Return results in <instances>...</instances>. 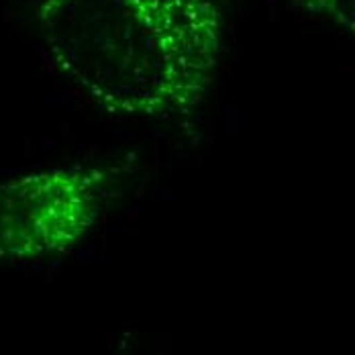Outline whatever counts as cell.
<instances>
[{
  "mask_svg": "<svg viewBox=\"0 0 355 355\" xmlns=\"http://www.w3.org/2000/svg\"><path fill=\"white\" fill-rule=\"evenodd\" d=\"M114 172L58 166L0 182V263L68 253L101 223Z\"/></svg>",
  "mask_w": 355,
  "mask_h": 355,
  "instance_id": "obj_2",
  "label": "cell"
},
{
  "mask_svg": "<svg viewBox=\"0 0 355 355\" xmlns=\"http://www.w3.org/2000/svg\"><path fill=\"white\" fill-rule=\"evenodd\" d=\"M302 6L355 35V0H302Z\"/></svg>",
  "mask_w": 355,
  "mask_h": 355,
  "instance_id": "obj_3",
  "label": "cell"
},
{
  "mask_svg": "<svg viewBox=\"0 0 355 355\" xmlns=\"http://www.w3.org/2000/svg\"><path fill=\"white\" fill-rule=\"evenodd\" d=\"M35 19L55 68L112 116H188L213 84L214 0H39Z\"/></svg>",
  "mask_w": 355,
  "mask_h": 355,
  "instance_id": "obj_1",
  "label": "cell"
}]
</instances>
